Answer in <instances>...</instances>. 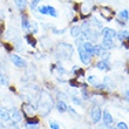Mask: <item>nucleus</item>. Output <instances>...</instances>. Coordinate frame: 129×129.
<instances>
[{
  "label": "nucleus",
  "instance_id": "nucleus-1",
  "mask_svg": "<svg viewBox=\"0 0 129 129\" xmlns=\"http://www.w3.org/2000/svg\"><path fill=\"white\" fill-rule=\"evenodd\" d=\"M73 54V47L71 45L64 44V42H60L59 44V48L56 51V56L60 59H69Z\"/></svg>",
  "mask_w": 129,
  "mask_h": 129
},
{
  "label": "nucleus",
  "instance_id": "nucleus-2",
  "mask_svg": "<svg viewBox=\"0 0 129 129\" xmlns=\"http://www.w3.org/2000/svg\"><path fill=\"white\" fill-rule=\"evenodd\" d=\"M48 98L49 96L47 95V99L46 100H44L42 99V96L40 98V100H39V102H38V110L40 112V114L42 116H46L48 114V113L51 112V109H52V101L48 102Z\"/></svg>",
  "mask_w": 129,
  "mask_h": 129
},
{
  "label": "nucleus",
  "instance_id": "nucleus-3",
  "mask_svg": "<svg viewBox=\"0 0 129 129\" xmlns=\"http://www.w3.org/2000/svg\"><path fill=\"white\" fill-rule=\"evenodd\" d=\"M37 11L42 15H49L53 18H58V11L55 10L53 6L51 5H42V6H38Z\"/></svg>",
  "mask_w": 129,
  "mask_h": 129
},
{
  "label": "nucleus",
  "instance_id": "nucleus-4",
  "mask_svg": "<svg viewBox=\"0 0 129 129\" xmlns=\"http://www.w3.org/2000/svg\"><path fill=\"white\" fill-rule=\"evenodd\" d=\"M101 117H102V110H101V108H100V106L94 105L92 108H90V119H92L93 123H94V124L99 123L101 121Z\"/></svg>",
  "mask_w": 129,
  "mask_h": 129
},
{
  "label": "nucleus",
  "instance_id": "nucleus-5",
  "mask_svg": "<svg viewBox=\"0 0 129 129\" xmlns=\"http://www.w3.org/2000/svg\"><path fill=\"white\" fill-rule=\"evenodd\" d=\"M78 53H79V56H80V60L83 64H89L90 61H92V55L89 54L88 52L85 51V48L82 47L81 45H79L78 46Z\"/></svg>",
  "mask_w": 129,
  "mask_h": 129
},
{
  "label": "nucleus",
  "instance_id": "nucleus-6",
  "mask_svg": "<svg viewBox=\"0 0 129 129\" xmlns=\"http://www.w3.org/2000/svg\"><path fill=\"white\" fill-rule=\"evenodd\" d=\"M10 60H11V62L18 68H26L27 67V61H26L24 58H21L20 55L11 54L10 55Z\"/></svg>",
  "mask_w": 129,
  "mask_h": 129
},
{
  "label": "nucleus",
  "instance_id": "nucleus-7",
  "mask_svg": "<svg viewBox=\"0 0 129 129\" xmlns=\"http://www.w3.org/2000/svg\"><path fill=\"white\" fill-rule=\"evenodd\" d=\"M8 112H10L11 121L13 122V124H18V123L21 122V120H22V117H21V112L17 107H12Z\"/></svg>",
  "mask_w": 129,
  "mask_h": 129
},
{
  "label": "nucleus",
  "instance_id": "nucleus-8",
  "mask_svg": "<svg viewBox=\"0 0 129 129\" xmlns=\"http://www.w3.org/2000/svg\"><path fill=\"white\" fill-rule=\"evenodd\" d=\"M102 18L105 19L106 21H112L114 15H115V12L112 11L109 7H101V11H100Z\"/></svg>",
  "mask_w": 129,
  "mask_h": 129
},
{
  "label": "nucleus",
  "instance_id": "nucleus-9",
  "mask_svg": "<svg viewBox=\"0 0 129 129\" xmlns=\"http://www.w3.org/2000/svg\"><path fill=\"white\" fill-rule=\"evenodd\" d=\"M101 120H102V122H103V126H106V127H110L113 124V122H114L112 114H110L108 110H103V112H102Z\"/></svg>",
  "mask_w": 129,
  "mask_h": 129
},
{
  "label": "nucleus",
  "instance_id": "nucleus-10",
  "mask_svg": "<svg viewBox=\"0 0 129 129\" xmlns=\"http://www.w3.org/2000/svg\"><path fill=\"white\" fill-rule=\"evenodd\" d=\"M101 33H102V35H103V38H106V39L114 40L116 38V32H115V29H113V28H109V27L102 28Z\"/></svg>",
  "mask_w": 129,
  "mask_h": 129
},
{
  "label": "nucleus",
  "instance_id": "nucleus-11",
  "mask_svg": "<svg viewBox=\"0 0 129 129\" xmlns=\"http://www.w3.org/2000/svg\"><path fill=\"white\" fill-rule=\"evenodd\" d=\"M29 27H31V21L28 19V15L24 12H21V28L29 32Z\"/></svg>",
  "mask_w": 129,
  "mask_h": 129
},
{
  "label": "nucleus",
  "instance_id": "nucleus-12",
  "mask_svg": "<svg viewBox=\"0 0 129 129\" xmlns=\"http://www.w3.org/2000/svg\"><path fill=\"white\" fill-rule=\"evenodd\" d=\"M56 109H58V112L60 113V114L66 113L67 112V109H68L67 102L63 101V100H58V102H56Z\"/></svg>",
  "mask_w": 129,
  "mask_h": 129
},
{
  "label": "nucleus",
  "instance_id": "nucleus-13",
  "mask_svg": "<svg viewBox=\"0 0 129 129\" xmlns=\"http://www.w3.org/2000/svg\"><path fill=\"white\" fill-rule=\"evenodd\" d=\"M81 46L85 48V51L88 52L92 56L94 55V45H93L92 41H83V42L81 44Z\"/></svg>",
  "mask_w": 129,
  "mask_h": 129
},
{
  "label": "nucleus",
  "instance_id": "nucleus-14",
  "mask_svg": "<svg viewBox=\"0 0 129 129\" xmlns=\"http://www.w3.org/2000/svg\"><path fill=\"white\" fill-rule=\"evenodd\" d=\"M96 68L99 71H109L110 69V64L108 63V60H100V61L96 63Z\"/></svg>",
  "mask_w": 129,
  "mask_h": 129
},
{
  "label": "nucleus",
  "instance_id": "nucleus-15",
  "mask_svg": "<svg viewBox=\"0 0 129 129\" xmlns=\"http://www.w3.org/2000/svg\"><path fill=\"white\" fill-rule=\"evenodd\" d=\"M0 121H3V122H8V121H11L10 112H8L6 108H0Z\"/></svg>",
  "mask_w": 129,
  "mask_h": 129
},
{
  "label": "nucleus",
  "instance_id": "nucleus-16",
  "mask_svg": "<svg viewBox=\"0 0 129 129\" xmlns=\"http://www.w3.org/2000/svg\"><path fill=\"white\" fill-rule=\"evenodd\" d=\"M101 46L105 48L106 51H110L112 48H114V40L103 38V39H102V42H101Z\"/></svg>",
  "mask_w": 129,
  "mask_h": 129
},
{
  "label": "nucleus",
  "instance_id": "nucleus-17",
  "mask_svg": "<svg viewBox=\"0 0 129 129\" xmlns=\"http://www.w3.org/2000/svg\"><path fill=\"white\" fill-rule=\"evenodd\" d=\"M116 37L120 41H129V31L127 29H121L119 33H116Z\"/></svg>",
  "mask_w": 129,
  "mask_h": 129
},
{
  "label": "nucleus",
  "instance_id": "nucleus-18",
  "mask_svg": "<svg viewBox=\"0 0 129 129\" xmlns=\"http://www.w3.org/2000/svg\"><path fill=\"white\" fill-rule=\"evenodd\" d=\"M14 5L20 12H24L27 7V0H14Z\"/></svg>",
  "mask_w": 129,
  "mask_h": 129
},
{
  "label": "nucleus",
  "instance_id": "nucleus-19",
  "mask_svg": "<svg viewBox=\"0 0 129 129\" xmlns=\"http://www.w3.org/2000/svg\"><path fill=\"white\" fill-rule=\"evenodd\" d=\"M80 34H81V27H80V26H76V25L72 26V28H71V35L72 37L78 38Z\"/></svg>",
  "mask_w": 129,
  "mask_h": 129
},
{
  "label": "nucleus",
  "instance_id": "nucleus-20",
  "mask_svg": "<svg viewBox=\"0 0 129 129\" xmlns=\"http://www.w3.org/2000/svg\"><path fill=\"white\" fill-rule=\"evenodd\" d=\"M22 109H24V113L26 115H32L34 112V108L32 107L31 103H29V105H28V103H24V105H22Z\"/></svg>",
  "mask_w": 129,
  "mask_h": 129
},
{
  "label": "nucleus",
  "instance_id": "nucleus-21",
  "mask_svg": "<svg viewBox=\"0 0 129 129\" xmlns=\"http://www.w3.org/2000/svg\"><path fill=\"white\" fill-rule=\"evenodd\" d=\"M25 39H26V41H27V44L31 45L33 48L37 47V42H38V41H37V39H35V38L32 37L31 34H27V35L25 37Z\"/></svg>",
  "mask_w": 129,
  "mask_h": 129
},
{
  "label": "nucleus",
  "instance_id": "nucleus-22",
  "mask_svg": "<svg viewBox=\"0 0 129 129\" xmlns=\"http://www.w3.org/2000/svg\"><path fill=\"white\" fill-rule=\"evenodd\" d=\"M119 18H120L119 20H123V21L129 20V12H128V10H122V11H120Z\"/></svg>",
  "mask_w": 129,
  "mask_h": 129
},
{
  "label": "nucleus",
  "instance_id": "nucleus-23",
  "mask_svg": "<svg viewBox=\"0 0 129 129\" xmlns=\"http://www.w3.org/2000/svg\"><path fill=\"white\" fill-rule=\"evenodd\" d=\"M10 83V80H8V76L5 74L0 75V86H8Z\"/></svg>",
  "mask_w": 129,
  "mask_h": 129
},
{
  "label": "nucleus",
  "instance_id": "nucleus-24",
  "mask_svg": "<svg viewBox=\"0 0 129 129\" xmlns=\"http://www.w3.org/2000/svg\"><path fill=\"white\" fill-rule=\"evenodd\" d=\"M67 112H69V113H71V116H72V117H74V119H78V120H80V115H79V113H78V112H75V110H74V108H73V107H71V106H68Z\"/></svg>",
  "mask_w": 129,
  "mask_h": 129
},
{
  "label": "nucleus",
  "instance_id": "nucleus-25",
  "mask_svg": "<svg viewBox=\"0 0 129 129\" xmlns=\"http://www.w3.org/2000/svg\"><path fill=\"white\" fill-rule=\"evenodd\" d=\"M39 124V119L38 117H29L27 120V126H38Z\"/></svg>",
  "mask_w": 129,
  "mask_h": 129
},
{
  "label": "nucleus",
  "instance_id": "nucleus-26",
  "mask_svg": "<svg viewBox=\"0 0 129 129\" xmlns=\"http://www.w3.org/2000/svg\"><path fill=\"white\" fill-rule=\"evenodd\" d=\"M71 99H72V102L74 103V105H76V106H81L82 105V100L79 96H76L75 94H73V95L71 96Z\"/></svg>",
  "mask_w": 129,
  "mask_h": 129
},
{
  "label": "nucleus",
  "instance_id": "nucleus-27",
  "mask_svg": "<svg viewBox=\"0 0 129 129\" xmlns=\"http://www.w3.org/2000/svg\"><path fill=\"white\" fill-rule=\"evenodd\" d=\"M39 3H40V0H32L31 3H29V7H31L32 10H37V7L39 6Z\"/></svg>",
  "mask_w": 129,
  "mask_h": 129
},
{
  "label": "nucleus",
  "instance_id": "nucleus-28",
  "mask_svg": "<svg viewBox=\"0 0 129 129\" xmlns=\"http://www.w3.org/2000/svg\"><path fill=\"white\" fill-rule=\"evenodd\" d=\"M49 127H51V129H61L60 126H59V123L55 122V121H53V120L49 121Z\"/></svg>",
  "mask_w": 129,
  "mask_h": 129
},
{
  "label": "nucleus",
  "instance_id": "nucleus-29",
  "mask_svg": "<svg viewBox=\"0 0 129 129\" xmlns=\"http://www.w3.org/2000/svg\"><path fill=\"white\" fill-rule=\"evenodd\" d=\"M116 129H129V128L126 122H119L117 126H116Z\"/></svg>",
  "mask_w": 129,
  "mask_h": 129
},
{
  "label": "nucleus",
  "instance_id": "nucleus-30",
  "mask_svg": "<svg viewBox=\"0 0 129 129\" xmlns=\"http://www.w3.org/2000/svg\"><path fill=\"white\" fill-rule=\"evenodd\" d=\"M81 93H82V99H85V100H88L90 96H89V93L86 90L85 88H82L81 89Z\"/></svg>",
  "mask_w": 129,
  "mask_h": 129
},
{
  "label": "nucleus",
  "instance_id": "nucleus-31",
  "mask_svg": "<svg viewBox=\"0 0 129 129\" xmlns=\"http://www.w3.org/2000/svg\"><path fill=\"white\" fill-rule=\"evenodd\" d=\"M81 13L83 14V15H87V14H89V7L83 5V6L81 7Z\"/></svg>",
  "mask_w": 129,
  "mask_h": 129
},
{
  "label": "nucleus",
  "instance_id": "nucleus-32",
  "mask_svg": "<svg viewBox=\"0 0 129 129\" xmlns=\"http://www.w3.org/2000/svg\"><path fill=\"white\" fill-rule=\"evenodd\" d=\"M88 82H90L93 86L96 85V78L94 76V75H90V76H88Z\"/></svg>",
  "mask_w": 129,
  "mask_h": 129
},
{
  "label": "nucleus",
  "instance_id": "nucleus-33",
  "mask_svg": "<svg viewBox=\"0 0 129 129\" xmlns=\"http://www.w3.org/2000/svg\"><path fill=\"white\" fill-rule=\"evenodd\" d=\"M58 100H63V101H66V99H67V95H64L63 93H61V92H59L58 93Z\"/></svg>",
  "mask_w": 129,
  "mask_h": 129
},
{
  "label": "nucleus",
  "instance_id": "nucleus-34",
  "mask_svg": "<svg viewBox=\"0 0 129 129\" xmlns=\"http://www.w3.org/2000/svg\"><path fill=\"white\" fill-rule=\"evenodd\" d=\"M124 100L129 103V89H127L126 92H124Z\"/></svg>",
  "mask_w": 129,
  "mask_h": 129
},
{
  "label": "nucleus",
  "instance_id": "nucleus-35",
  "mask_svg": "<svg viewBox=\"0 0 129 129\" xmlns=\"http://www.w3.org/2000/svg\"><path fill=\"white\" fill-rule=\"evenodd\" d=\"M4 19V11L3 10H0V21Z\"/></svg>",
  "mask_w": 129,
  "mask_h": 129
},
{
  "label": "nucleus",
  "instance_id": "nucleus-36",
  "mask_svg": "<svg viewBox=\"0 0 129 129\" xmlns=\"http://www.w3.org/2000/svg\"><path fill=\"white\" fill-rule=\"evenodd\" d=\"M13 126H14V128H15V129H19V128L17 127V124H13Z\"/></svg>",
  "mask_w": 129,
  "mask_h": 129
},
{
  "label": "nucleus",
  "instance_id": "nucleus-37",
  "mask_svg": "<svg viewBox=\"0 0 129 129\" xmlns=\"http://www.w3.org/2000/svg\"><path fill=\"white\" fill-rule=\"evenodd\" d=\"M1 33H3V29H0V35H1Z\"/></svg>",
  "mask_w": 129,
  "mask_h": 129
},
{
  "label": "nucleus",
  "instance_id": "nucleus-38",
  "mask_svg": "<svg viewBox=\"0 0 129 129\" xmlns=\"http://www.w3.org/2000/svg\"><path fill=\"white\" fill-rule=\"evenodd\" d=\"M1 74H3V73H1V68H0V75H1Z\"/></svg>",
  "mask_w": 129,
  "mask_h": 129
},
{
  "label": "nucleus",
  "instance_id": "nucleus-39",
  "mask_svg": "<svg viewBox=\"0 0 129 129\" xmlns=\"http://www.w3.org/2000/svg\"><path fill=\"white\" fill-rule=\"evenodd\" d=\"M127 110H128V112H129V109H127Z\"/></svg>",
  "mask_w": 129,
  "mask_h": 129
},
{
  "label": "nucleus",
  "instance_id": "nucleus-40",
  "mask_svg": "<svg viewBox=\"0 0 129 129\" xmlns=\"http://www.w3.org/2000/svg\"><path fill=\"white\" fill-rule=\"evenodd\" d=\"M101 1H103V0H101Z\"/></svg>",
  "mask_w": 129,
  "mask_h": 129
}]
</instances>
